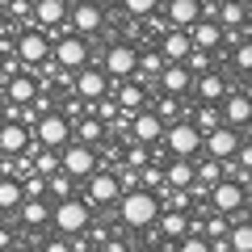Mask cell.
<instances>
[{"label":"cell","mask_w":252,"mask_h":252,"mask_svg":"<svg viewBox=\"0 0 252 252\" xmlns=\"http://www.w3.org/2000/svg\"><path fill=\"white\" fill-rule=\"evenodd\" d=\"M118 215H122L126 227H152L160 219V198L152 189H126L118 198Z\"/></svg>","instance_id":"1"},{"label":"cell","mask_w":252,"mask_h":252,"mask_svg":"<svg viewBox=\"0 0 252 252\" xmlns=\"http://www.w3.org/2000/svg\"><path fill=\"white\" fill-rule=\"evenodd\" d=\"M51 219L63 235H76L93 223V206H89V198H63V202H55Z\"/></svg>","instance_id":"2"},{"label":"cell","mask_w":252,"mask_h":252,"mask_svg":"<svg viewBox=\"0 0 252 252\" xmlns=\"http://www.w3.org/2000/svg\"><path fill=\"white\" fill-rule=\"evenodd\" d=\"M202 139L206 135L193 126V118H181V122H172L168 130H164V147H168L172 156H189V160L202 152Z\"/></svg>","instance_id":"3"},{"label":"cell","mask_w":252,"mask_h":252,"mask_svg":"<svg viewBox=\"0 0 252 252\" xmlns=\"http://www.w3.org/2000/svg\"><path fill=\"white\" fill-rule=\"evenodd\" d=\"M51 51H55V42L46 38V30L30 26V30H21V34H17V59L26 63V67L46 63V59H51Z\"/></svg>","instance_id":"4"},{"label":"cell","mask_w":252,"mask_h":252,"mask_svg":"<svg viewBox=\"0 0 252 252\" xmlns=\"http://www.w3.org/2000/svg\"><path fill=\"white\" fill-rule=\"evenodd\" d=\"M84 198H89V206H114V202L122 198V181H118V172L97 168L89 177V185H84Z\"/></svg>","instance_id":"5"},{"label":"cell","mask_w":252,"mask_h":252,"mask_svg":"<svg viewBox=\"0 0 252 252\" xmlns=\"http://www.w3.org/2000/svg\"><path fill=\"white\" fill-rule=\"evenodd\" d=\"M55 63H59V67H67V72H80L84 63H89V42H84L80 34H76V30H67V34L63 38H55Z\"/></svg>","instance_id":"6"},{"label":"cell","mask_w":252,"mask_h":252,"mask_svg":"<svg viewBox=\"0 0 252 252\" xmlns=\"http://www.w3.org/2000/svg\"><path fill=\"white\" fill-rule=\"evenodd\" d=\"M101 67H105L114 80H130V76L139 72V51L130 42H114L105 51V59H101Z\"/></svg>","instance_id":"7"},{"label":"cell","mask_w":252,"mask_h":252,"mask_svg":"<svg viewBox=\"0 0 252 252\" xmlns=\"http://www.w3.org/2000/svg\"><path fill=\"white\" fill-rule=\"evenodd\" d=\"M67 21H72V30H76L80 38L101 34V26H105V9H101L97 0H76L72 13H67Z\"/></svg>","instance_id":"8"},{"label":"cell","mask_w":252,"mask_h":252,"mask_svg":"<svg viewBox=\"0 0 252 252\" xmlns=\"http://www.w3.org/2000/svg\"><path fill=\"white\" fill-rule=\"evenodd\" d=\"M240 130H235V126H215V130H206V139H202V152L206 156H215V160H231L235 152H240Z\"/></svg>","instance_id":"9"},{"label":"cell","mask_w":252,"mask_h":252,"mask_svg":"<svg viewBox=\"0 0 252 252\" xmlns=\"http://www.w3.org/2000/svg\"><path fill=\"white\" fill-rule=\"evenodd\" d=\"M34 139L42 147H55V152H63L67 147V139H72V130H67V118L63 114H42L34 126Z\"/></svg>","instance_id":"10"},{"label":"cell","mask_w":252,"mask_h":252,"mask_svg":"<svg viewBox=\"0 0 252 252\" xmlns=\"http://www.w3.org/2000/svg\"><path fill=\"white\" fill-rule=\"evenodd\" d=\"M63 172L89 181L93 172H97V156H93V147L89 143H67V147H63Z\"/></svg>","instance_id":"11"},{"label":"cell","mask_w":252,"mask_h":252,"mask_svg":"<svg viewBox=\"0 0 252 252\" xmlns=\"http://www.w3.org/2000/svg\"><path fill=\"white\" fill-rule=\"evenodd\" d=\"M244 202L248 198H244V185L235 177H223L215 189H210V210H219V215H235Z\"/></svg>","instance_id":"12"},{"label":"cell","mask_w":252,"mask_h":252,"mask_svg":"<svg viewBox=\"0 0 252 252\" xmlns=\"http://www.w3.org/2000/svg\"><path fill=\"white\" fill-rule=\"evenodd\" d=\"M105 89H109V72L105 67H89V63H84L80 72H76V97L80 101H101Z\"/></svg>","instance_id":"13"},{"label":"cell","mask_w":252,"mask_h":252,"mask_svg":"<svg viewBox=\"0 0 252 252\" xmlns=\"http://www.w3.org/2000/svg\"><path fill=\"white\" fill-rule=\"evenodd\" d=\"M164 130H168V126H164V118L156 114V109H139L135 122H130V139H135V143H160Z\"/></svg>","instance_id":"14"},{"label":"cell","mask_w":252,"mask_h":252,"mask_svg":"<svg viewBox=\"0 0 252 252\" xmlns=\"http://www.w3.org/2000/svg\"><path fill=\"white\" fill-rule=\"evenodd\" d=\"M164 17L168 26L189 30L193 21H202V0H164Z\"/></svg>","instance_id":"15"},{"label":"cell","mask_w":252,"mask_h":252,"mask_svg":"<svg viewBox=\"0 0 252 252\" xmlns=\"http://www.w3.org/2000/svg\"><path fill=\"white\" fill-rule=\"evenodd\" d=\"M30 135H34V130H30L26 122H0V156H17V152H26L30 147Z\"/></svg>","instance_id":"16"},{"label":"cell","mask_w":252,"mask_h":252,"mask_svg":"<svg viewBox=\"0 0 252 252\" xmlns=\"http://www.w3.org/2000/svg\"><path fill=\"white\" fill-rule=\"evenodd\" d=\"M223 122L235 126V130L252 122V93H227L223 97Z\"/></svg>","instance_id":"17"},{"label":"cell","mask_w":252,"mask_h":252,"mask_svg":"<svg viewBox=\"0 0 252 252\" xmlns=\"http://www.w3.org/2000/svg\"><path fill=\"white\" fill-rule=\"evenodd\" d=\"M193 93H198V105H223L227 80H223L219 72H202L198 80H193Z\"/></svg>","instance_id":"18"},{"label":"cell","mask_w":252,"mask_h":252,"mask_svg":"<svg viewBox=\"0 0 252 252\" xmlns=\"http://www.w3.org/2000/svg\"><path fill=\"white\" fill-rule=\"evenodd\" d=\"M67 13H72V4L67 0H34V21L38 30H55L67 21Z\"/></svg>","instance_id":"19"},{"label":"cell","mask_w":252,"mask_h":252,"mask_svg":"<svg viewBox=\"0 0 252 252\" xmlns=\"http://www.w3.org/2000/svg\"><path fill=\"white\" fill-rule=\"evenodd\" d=\"M160 51H164V59H168V63H185L189 51H193V38H189V30H177V26H172L168 34L160 38Z\"/></svg>","instance_id":"20"},{"label":"cell","mask_w":252,"mask_h":252,"mask_svg":"<svg viewBox=\"0 0 252 252\" xmlns=\"http://www.w3.org/2000/svg\"><path fill=\"white\" fill-rule=\"evenodd\" d=\"M114 101H118V109H147L152 101H147V89L139 80H118V89H114Z\"/></svg>","instance_id":"21"},{"label":"cell","mask_w":252,"mask_h":252,"mask_svg":"<svg viewBox=\"0 0 252 252\" xmlns=\"http://www.w3.org/2000/svg\"><path fill=\"white\" fill-rule=\"evenodd\" d=\"M160 84H164V93H172V97H185L189 89H193V72H189L185 63H168L160 72Z\"/></svg>","instance_id":"22"},{"label":"cell","mask_w":252,"mask_h":252,"mask_svg":"<svg viewBox=\"0 0 252 252\" xmlns=\"http://www.w3.org/2000/svg\"><path fill=\"white\" fill-rule=\"evenodd\" d=\"M189 38H193V46H202V51H219V46H223V26L210 21V17H202V21L189 26Z\"/></svg>","instance_id":"23"},{"label":"cell","mask_w":252,"mask_h":252,"mask_svg":"<svg viewBox=\"0 0 252 252\" xmlns=\"http://www.w3.org/2000/svg\"><path fill=\"white\" fill-rule=\"evenodd\" d=\"M4 101H9V105H30V101H38V84L30 80L26 72L9 76V84H4Z\"/></svg>","instance_id":"24"},{"label":"cell","mask_w":252,"mask_h":252,"mask_svg":"<svg viewBox=\"0 0 252 252\" xmlns=\"http://www.w3.org/2000/svg\"><path fill=\"white\" fill-rule=\"evenodd\" d=\"M164 177H168L172 189H189L193 181H198V164L189 160V156H172V164L164 168Z\"/></svg>","instance_id":"25"},{"label":"cell","mask_w":252,"mask_h":252,"mask_svg":"<svg viewBox=\"0 0 252 252\" xmlns=\"http://www.w3.org/2000/svg\"><path fill=\"white\" fill-rule=\"evenodd\" d=\"M17 215H21V223H26V227H42L46 219H51V202H46V198H26L17 206Z\"/></svg>","instance_id":"26"},{"label":"cell","mask_w":252,"mask_h":252,"mask_svg":"<svg viewBox=\"0 0 252 252\" xmlns=\"http://www.w3.org/2000/svg\"><path fill=\"white\" fill-rule=\"evenodd\" d=\"M160 231L168 235V240H185L189 235V219H185V210H160Z\"/></svg>","instance_id":"27"},{"label":"cell","mask_w":252,"mask_h":252,"mask_svg":"<svg viewBox=\"0 0 252 252\" xmlns=\"http://www.w3.org/2000/svg\"><path fill=\"white\" fill-rule=\"evenodd\" d=\"M26 202V185L13 177H0V210H17Z\"/></svg>","instance_id":"28"},{"label":"cell","mask_w":252,"mask_h":252,"mask_svg":"<svg viewBox=\"0 0 252 252\" xmlns=\"http://www.w3.org/2000/svg\"><path fill=\"white\" fill-rule=\"evenodd\" d=\"M193 164H198V181H202V185H210V189H215L219 181L227 177V160H215V156H206V160H193Z\"/></svg>","instance_id":"29"},{"label":"cell","mask_w":252,"mask_h":252,"mask_svg":"<svg viewBox=\"0 0 252 252\" xmlns=\"http://www.w3.org/2000/svg\"><path fill=\"white\" fill-rule=\"evenodd\" d=\"M164 67H168L164 51H147V55H139V84H143V80H160Z\"/></svg>","instance_id":"30"},{"label":"cell","mask_w":252,"mask_h":252,"mask_svg":"<svg viewBox=\"0 0 252 252\" xmlns=\"http://www.w3.org/2000/svg\"><path fill=\"white\" fill-rule=\"evenodd\" d=\"M244 17H248V9H244L240 0H219V26L223 30H240Z\"/></svg>","instance_id":"31"},{"label":"cell","mask_w":252,"mask_h":252,"mask_svg":"<svg viewBox=\"0 0 252 252\" xmlns=\"http://www.w3.org/2000/svg\"><path fill=\"white\" fill-rule=\"evenodd\" d=\"M59 168H63V152H55V147H38V152H34V172L55 177Z\"/></svg>","instance_id":"32"},{"label":"cell","mask_w":252,"mask_h":252,"mask_svg":"<svg viewBox=\"0 0 252 252\" xmlns=\"http://www.w3.org/2000/svg\"><path fill=\"white\" fill-rule=\"evenodd\" d=\"M193 126H198L202 135H206V130H215V126H223V105H198Z\"/></svg>","instance_id":"33"},{"label":"cell","mask_w":252,"mask_h":252,"mask_svg":"<svg viewBox=\"0 0 252 252\" xmlns=\"http://www.w3.org/2000/svg\"><path fill=\"white\" fill-rule=\"evenodd\" d=\"M46 198H55V202H63V198H72V177L67 172H55V177H46Z\"/></svg>","instance_id":"34"},{"label":"cell","mask_w":252,"mask_h":252,"mask_svg":"<svg viewBox=\"0 0 252 252\" xmlns=\"http://www.w3.org/2000/svg\"><path fill=\"white\" fill-rule=\"evenodd\" d=\"M105 135V126H101V118H80V126H76V143H97V139Z\"/></svg>","instance_id":"35"},{"label":"cell","mask_w":252,"mask_h":252,"mask_svg":"<svg viewBox=\"0 0 252 252\" xmlns=\"http://www.w3.org/2000/svg\"><path fill=\"white\" fill-rule=\"evenodd\" d=\"M139 181H143V189H152V193H160V189L168 185V177H164L160 164H147V168H139Z\"/></svg>","instance_id":"36"},{"label":"cell","mask_w":252,"mask_h":252,"mask_svg":"<svg viewBox=\"0 0 252 252\" xmlns=\"http://www.w3.org/2000/svg\"><path fill=\"white\" fill-rule=\"evenodd\" d=\"M227 240H231V252H252V223H235Z\"/></svg>","instance_id":"37"},{"label":"cell","mask_w":252,"mask_h":252,"mask_svg":"<svg viewBox=\"0 0 252 252\" xmlns=\"http://www.w3.org/2000/svg\"><path fill=\"white\" fill-rule=\"evenodd\" d=\"M210 55L215 51H202V46H193V51H189V59H185V67L193 76H202V72H215V67H210Z\"/></svg>","instance_id":"38"},{"label":"cell","mask_w":252,"mask_h":252,"mask_svg":"<svg viewBox=\"0 0 252 252\" xmlns=\"http://www.w3.org/2000/svg\"><path fill=\"white\" fill-rule=\"evenodd\" d=\"M231 63H235V72H244V76H248V72H252V42L231 46Z\"/></svg>","instance_id":"39"},{"label":"cell","mask_w":252,"mask_h":252,"mask_svg":"<svg viewBox=\"0 0 252 252\" xmlns=\"http://www.w3.org/2000/svg\"><path fill=\"white\" fill-rule=\"evenodd\" d=\"M177 252H210V240L202 231H189L185 240H177Z\"/></svg>","instance_id":"40"},{"label":"cell","mask_w":252,"mask_h":252,"mask_svg":"<svg viewBox=\"0 0 252 252\" xmlns=\"http://www.w3.org/2000/svg\"><path fill=\"white\" fill-rule=\"evenodd\" d=\"M122 9L130 13V17H152V13L160 9V0H122Z\"/></svg>","instance_id":"41"},{"label":"cell","mask_w":252,"mask_h":252,"mask_svg":"<svg viewBox=\"0 0 252 252\" xmlns=\"http://www.w3.org/2000/svg\"><path fill=\"white\" fill-rule=\"evenodd\" d=\"M126 164H130V168H147V164H152L147 143H135V147H130V152H126Z\"/></svg>","instance_id":"42"},{"label":"cell","mask_w":252,"mask_h":252,"mask_svg":"<svg viewBox=\"0 0 252 252\" xmlns=\"http://www.w3.org/2000/svg\"><path fill=\"white\" fill-rule=\"evenodd\" d=\"M42 252H72V240H63V235H51L42 244Z\"/></svg>","instance_id":"43"},{"label":"cell","mask_w":252,"mask_h":252,"mask_svg":"<svg viewBox=\"0 0 252 252\" xmlns=\"http://www.w3.org/2000/svg\"><path fill=\"white\" fill-rule=\"evenodd\" d=\"M9 244H13V235H9V231H4V227H0V252L9 248Z\"/></svg>","instance_id":"44"},{"label":"cell","mask_w":252,"mask_h":252,"mask_svg":"<svg viewBox=\"0 0 252 252\" xmlns=\"http://www.w3.org/2000/svg\"><path fill=\"white\" fill-rule=\"evenodd\" d=\"M0 122H9V105L4 101H0Z\"/></svg>","instance_id":"45"},{"label":"cell","mask_w":252,"mask_h":252,"mask_svg":"<svg viewBox=\"0 0 252 252\" xmlns=\"http://www.w3.org/2000/svg\"><path fill=\"white\" fill-rule=\"evenodd\" d=\"M240 4H244V9H248V13H252V0H240Z\"/></svg>","instance_id":"46"},{"label":"cell","mask_w":252,"mask_h":252,"mask_svg":"<svg viewBox=\"0 0 252 252\" xmlns=\"http://www.w3.org/2000/svg\"><path fill=\"white\" fill-rule=\"evenodd\" d=\"M248 189H252V177H248Z\"/></svg>","instance_id":"47"},{"label":"cell","mask_w":252,"mask_h":252,"mask_svg":"<svg viewBox=\"0 0 252 252\" xmlns=\"http://www.w3.org/2000/svg\"><path fill=\"white\" fill-rule=\"evenodd\" d=\"M147 252H156V248H147Z\"/></svg>","instance_id":"48"}]
</instances>
